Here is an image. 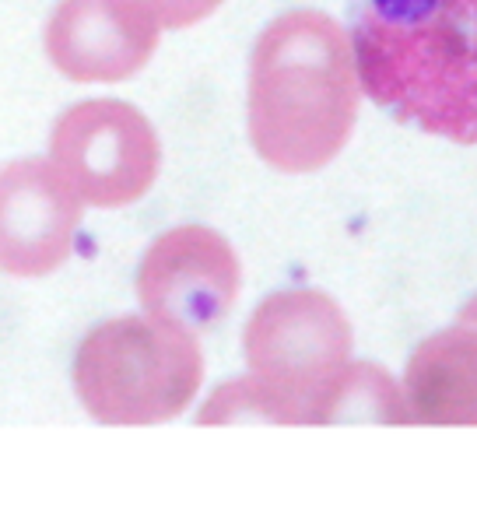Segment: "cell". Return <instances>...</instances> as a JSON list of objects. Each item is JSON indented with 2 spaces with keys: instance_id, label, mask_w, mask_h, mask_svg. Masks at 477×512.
I'll list each match as a JSON object with an SVG mask.
<instances>
[{
  "instance_id": "cell-1",
  "label": "cell",
  "mask_w": 477,
  "mask_h": 512,
  "mask_svg": "<svg viewBox=\"0 0 477 512\" xmlns=\"http://www.w3.org/2000/svg\"><path fill=\"white\" fill-rule=\"evenodd\" d=\"M362 102L355 46L323 11L274 18L250 60V141L288 176L330 165L348 144Z\"/></svg>"
},
{
  "instance_id": "cell-2",
  "label": "cell",
  "mask_w": 477,
  "mask_h": 512,
  "mask_svg": "<svg viewBox=\"0 0 477 512\" xmlns=\"http://www.w3.org/2000/svg\"><path fill=\"white\" fill-rule=\"evenodd\" d=\"M351 46L376 106L477 144V0H358Z\"/></svg>"
},
{
  "instance_id": "cell-3",
  "label": "cell",
  "mask_w": 477,
  "mask_h": 512,
  "mask_svg": "<svg viewBox=\"0 0 477 512\" xmlns=\"http://www.w3.org/2000/svg\"><path fill=\"white\" fill-rule=\"evenodd\" d=\"M351 323L330 295L288 288L267 295L243 330L250 376L221 386L200 421L330 425L351 358Z\"/></svg>"
},
{
  "instance_id": "cell-4",
  "label": "cell",
  "mask_w": 477,
  "mask_h": 512,
  "mask_svg": "<svg viewBox=\"0 0 477 512\" xmlns=\"http://www.w3.org/2000/svg\"><path fill=\"white\" fill-rule=\"evenodd\" d=\"M204 379L193 330L158 316H116L74 355L78 400L102 425H162L190 407Z\"/></svg>"
},
{
  "instance_id": "cell-5",
  "label": "cell",
  "mask_w": 477,
  "mask_h": 512,
  "mask_svg": "<svg viewBox=\"0 0 477 512\" xmlns=\"http://www.w3.org/2000/svg\"><path fill=\"white\" fill-rule=\"evenodd\" d=\"M50 162L88 207H127L155 186L162 144L141 109L92 99L57 120Z\"/></svg>"
},
{
  "instance_id": "cell-6",
  "label": "cell",
  "mask_w": 477,
  "mask_h": 512,
  "mask_svg": "<svg viewBox=\"0 0 477 512\" xmlns=\"http://www.w3.org/2000/svg\"><path fill=\"white\" fill-rule=\"evenodd\" d=\"M243 267L225 235L204 225H179L148 246L137 271L144 313L186 330H211L239 299Z\"/></svg>"
},
{
  "instance_id": "cell-7",
  "label": "cell",
  "mask_w": 477,
  "mask_h": 512,
  "mask_svg": "<svg viewBox=\"0 0 477 512\" xmlns=\"http://www.w3.org/2000/svg\"><path fill=\"white\" fill-rule=\"evenodd\" d=\"M162 22L148 0H60L46 25V53L64 78L113 85L158 50Z\"/></svg>"
},
{
  "instance_id": "cell-8",
  "label": "cell",
  "mask_w": 477,
  "mask_h": 512,
  "mask_svg": "<svg viewBox=\"0 0 477 512\" xmlns=\"http://www.w3.org/2000/svg\"><path fill=\"white\" fill-rule=\"evenodd\" d=\"M85 200L43 158L0 169V271L15 278L53 274L74 249Z\"/></svg>"
},
{
  "instance_id": "cell-9",
  "label": "cell",
  "mask_w": 477,
  "mask_h": 512,
  "mask_svg": "<svg viewBox=\"0 0 477 512\" xmlns=\"http://www.w3.org/2000/svg\"><path fill=\"white\" fill-rule=\"evenodd\" d=\"M400 393L414 425H477V295L453 327L418 344Z\"/></svg>"
},
{
  "instance_id": "cell-10",
  "label": "cell",
  "mask_w": 477,
  "mask_h": 512,
  "mask_svg": "<svg viewBox=\"0 0 477 512\" xmlns=\"http://www.w3.org/2000/svg\"><path fill=\"white\" fill-rule=\"evenodd\" d=\"M162 29H190L221 8V0H148Z\"/></svg>"
}]
</instances>
